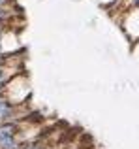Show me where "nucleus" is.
Wrapping results in <instances>:
<instances>
[{
	"mask_svg": "<svg viewBox=\"0 0 139 149\" xmlns=\"http://www.w3.org/2000/svg\"><path fill=\"white\" fill-rule=\"evenodd\" d=\"M4 93V83H0V95Z\"/></svg>",
	"mask_w": 139,
	"mask_h": 149,
	"instance_id": "f03ea898",
	"label": "nucleus"
},
{
	"mask_svg": "<svg viewBox=\"0 0 139 149\" xmlns=\"http://www.w3.org/2000/svg\"><path fill=\"white\" fill-rule=\"evenodd\" d=\"M19 123H0V149H19Z\"/></svg>",
	"mask_w": 139,
	"mask_h": 149,
	"instance_id": "f257e3e1",
	"label": "nucleus"
}]
</instances>
